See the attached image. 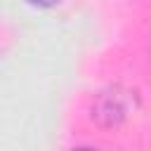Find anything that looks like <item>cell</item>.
<instances>
[{
	"instance_id": "3957f363",
	"label": "cell",
	"mask_w": 151,
	"mask_h": 151,
	"mask_svg": "<svg viewBox=\"0 0 151 151\" xmlns=\"http://www.w3.org/2000/svg\"><path fill=\"white\" fill-rule=\"evenodd\" d=\"M76 151H97V149H87V146H83V149H76Z\"/></svg>"
},
{
	"instance_id": "7a4b0ae2",
	"label": "cell",
	"mask_w": 151,
	"mask_h": 151,
	"mask_svg": "<svg viewBox=\"0 0 151 151\" xmlns=\"http://www.w3.org/2000/svg\"><path fill=\"white\" fill-rule=\"evenodd\" d=\"M26 2L33 7H57L61 0H26Z\"/></svg>"
},
{
	"instance_id": "6da1fadb",
	"label": "cell",
	"mask_w": 151,
	"mask_h": 151,
	"mask_svg": "<svg viewBox=\"0 0 151 151\" xmlns=\"http://www.w3.org/2000/svg\"><path fill=\"white\" fill-rule=\"evenodd\" d=\"M139 106V97L134 90L120 87V85H111L106 90H101L94 101H92V120L99 123L101 127H116L120 125L130 113H134V109Z\"/></svg>"
}]
</instances>
